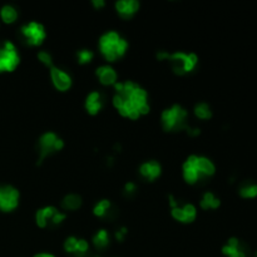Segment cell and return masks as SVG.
I'll return each mask as SVG.
<instances>
[{
  "mask_svg": "<svg viewBox=\"0 0 257 257\" xmlns=\"http://www.w3.org/2000/svg\"><path fill=\"white\" fill-rule=\"evenodd\" d=\"M171 216L181 223H192L197 217V207L191 202H181L171 208Z\"/></svg>",
  "mask_w": 257,
  "mask_h": 257,
  "instance_id": "cell-12",
  "label": "cell"
},
{
  "mask_svg": "<svg viewBox=\"0 0 257 257\" xmlns=\"http://www.w3.org/2000/svg\"><path fill=\"white\" fill-rule=\"evenodd\" d=\"M93 58H94V51H92V49L83 48L77 51V60H78V63H79L80 65L91 63L92 60H93Z\"/></svg>",
  "mask_w": 257,
  "mask_h": 257,
  "instance_id": "cell-26",
  "label": "cell"
},
{
  "mask_svg": "<svg viewBox=\"0 0 257 257\" xmlns=\"http://www.w3.org/2000/svg\"><path fill=\"white\" fill-rule=\"evenodd\" d=\"M98 49L108 63H113L127 53L128 40L117 30H105L98 39Z\"/></svg>",
  "mask_w": 257,
  "mask_h": 257,
  "instance_id": "cell-3",
  "label": "cell"
},
{
  "mask_svg": "<svg viewBox=\"0 0 257 257\" xmlns=\"http://www.w3.org/2000/svg\"><path fill=\"white\" fill-rule=\"evenodd\" d=\"M198 55L193 51H177L170 53L168 55V64H170L171 69L178 76H184V74L192 73L198 65Z\"/></svg>",
  "mask_w": 257,
  "mask_h": 257,
  "instance_id": "cell-6",
  "label": "cell"
},
{
  "mask_svg": "<svg viewBox=\"0 0 257 257\" xmlns=\"http://www.w3.org/2000/svg\"><path fill=\"white\" fill-rule=\"evenodd\" d=\"M37 58L38 60H39L42 64L46 65V67H49V68H51V67H53L54 65L53 55H51V51H48L47 49H40V51L37 53Z\"/></svg>",
  "mask_w": 257,
  "mask_h": 257,
  "instance_id": "cell-27",
  "label": "cell"
},
{
  "mask_svg": "<svg viewBox=\"0 0 257 257\" xmlns=\"http://www.w3.org/2000/svg\"><path fill=\"white\" fill-rule=\"evenodd\" d=\"M20 64V54L12 40L0 43V73L13 72Z\"/></svg>",
  "mask_w": 257,
  "mask_h": 257,
  "instance_id": "cell-8",
  "label": "cell"
},
{
  "mask_svg": "<svg viewBox=\"0 0 257 257\" xmlns=\"http://www.w3.org/2000/svg\"><path fill=\"white\" fill-rule=\"evenodd\" d=\"M216 172L213 161L202 154H189L182 163V177L188 184H197Z\"/></svg>",
  "mask_w": 257,
  "mask_h": 257,
  "instance_id": "cell-2",
  "label": "cell"
},
{
  "mask_svg": "<svg viewBox=\"0 0 257 257\" xmlns=\"http://www.w3.org/2000/svg\"><path fill=\"white\" fill-rule=\"evenodd\" d=\"M138 172L143 180L148 182L155 181L162 175V164L155 159H148L139 164Z\"/></svg>",
  "mask_w": 257,
  "mask_h": 257,
  "instance_id": "cell-14",
  "label": "cell"
},
{
  "mask_svg": "<svg viewBox=\"0 0 257 257\" xmlns=\"http://www.w3.org/2000/svg\"><path fill=\"white\" fill-rule=\"evenodd\" d=\"M168 55H170V51H158L157 53H155V57H157V59L161 60V62L168 59Z\"/></svg>",
  "mask_w": 257,
  "mask_h": 257,
  "instance_id": "cell-31",
  "label": "cell"
},
{
  "mask_svg": "<svg viewBox=\"0 0 257 257\" xmlns=\"http://www.w3.org/2000/svg\"><path fill=\"white\" fill-rule=\"evenodd\" d=\"M114 8L118 15L123 19H130L141 8L138 0H117Z\"/></svg>",
  "mask_w": 257,
  "mask_h": 257,
  "instance_id": "cell-17",
  "label": "cell"
},
{
  "mask_svg": "<svg viewBox=\"0 0 257 257\" xmlns=\"http://www.w3.org/2000/svg\"><path fill=\"white\" fill-rule=\"evenodd\" d=\"M96 76L99 83L103 85H114L118 82V73L110 64H102L97 67Z\"/></svg>",
  "mask_w": 257,
  "mask_h": 257,
  "instance_id": "cell-18",
  "label": "cell"
},
{
  "mask_svg": "<svg viewBox=\"0 0 257 257\" xmlns=\"http://www.w3.org/2000/svg\"><path fill=\"white\" fill-rule=\"evenodd\" d=\"M20 192L12 184L0 186V211L12 212L19 206Z\"/></svg>",
  "mask_w": 257,
  "mask_h": 257,
  "instance_id": "cell-11",
  "label": "cell"
},
{
  "mask_svg": "<svg viewBox=\"0 0 257 257\" xmlns=\"http://www.w3.org/2000/svg\"><path fill=\"white\" fill-rule=\"evenodd\" d=\"M91 257H103V256H102V255L97 254V255H91Z\"/></svg>",
  "mask_w": 257,
  "mask_h": 257,
  "instance_id": "cell-34",
  "label": "cell"
},
{
  "mask_svg": "<svg viewBox=\"0 0 257 257\" xmlns=\"http://www.w3.org/2000/svg\"><path fill=\"white\" fill-rule=\"evenodd\" d=\"M33 257H57V256L51 254V252H39V254H35Z\"/></svg>",
  "mask_w": 257,
  "mask_h": 257,
  "instance_id": "cell-33",
  "label": "cell"
},
{
  "mask_svg": "<svg viewBox=\"0 0 257 257\" xmlns=\"http://www.w3.org/2000/svg\"><path fill=\"white\" fill-rule=\"evenodd\" d=\"M193 113H195L196 118L201 119V121H208L213 116V110L208 103L198 102L193 107Z\"/></svg>",
  "mask_w": 257,
  "mask_h": 257,
  "instance_id": "cell-23",
  "label": "cell"
},
{
  "mask_svg": "<svg viewBox=\"0 0 257 257\" xmlns=\"http://www.w3.org/2000/svg\"><path fill=\"white\" fill-rule=\"evenodd\" d=\"M49 76H51V83L54 88L59 92L69 91L73 85V78L65 69L53 65L49 68Z\"/></svg>",
  "mask_w": 257,
  "mask_h": 257,
  "instance_id": "cell-13",
  "label": "cell"
},
{
  "mask_svg": "<svg viewBox=\"0 0 257 257\" xmlns=\"http://www.w3.org/2000/svg\"><path fill=\"white\" fill-rule=\"evenodd\" d=\"M63 249L73 257H91V245L85 238L68 236L63 243Z\"/></svg>",
  "mask_w": 257,
  "mask_h": 257,
  "instance_id": "cell-10",
  "label": "cell"
},
{
  "mask_svg": "<svg viewBox=\"0 0 257 257\" xmlns=\"http://www.w3.org/2000/svg\"><path fill=\"white\" fill-rule=\"evenodd\" d=\"M92 4L96 9H102L105 6V1L104 0H92Z\"/></svg>",
  "mask_w": 257,
  "mask_h": 257,
  "instance_id": "cell-32",
  "label": "cell"
},
{
  "mask_svg": "<svg viewBox=\"0 0 257 257\" xmlns=\"http://www.w3.org/2000/svg\"><path fill=\"white\" fill-rule=\"evenodd\" d=\"M20 35L30 47H40L47 38L46 26L37 20H30L20 26Z\"/></svg>",
  "mask_w": 257,
  "mask_h": 257,
  "instance_id": "cell-9",
  "label": "cell"
},
{
  "mask_svg": "<svg viewBox=\"0 0 257 257\" xmlns=\"http://www.w3.org/2000/svg\"><path fill=\"white\" fill-rule=\"evenodd\" d=\"M238 193L242 198H255L257 197V184L256 183H245L240 187Z\"/></svg>",
  "mask_w": 257,
  "mask_h": 257,
  "instance_id": "cell-25",
  "label": "cell"
},
{
  "mask_svg": "<svg viewBox=\"0 0 257 257\" xmlns=\"http://www.w3.org/2000/svg\"><path fill=\"white\" fill-rule=\"evenodd\" d=\"M105 98L99 91H92L84 99V108L91 116H97L104 108Z\"/></svg>",
  "mask_w": 257,
  "mask_h": 257,
  "instance_id": "cell-15",
  "label": "cell"
},
{
  "mask_svg": "<svg viewBox=\"0 0 257 257\" xmlns=\"http://www.w3.org/2000/svg\"><path fill=\"white\" fill-rule=\"evenodd\" d=\"M161 126L166 132H181L189 126L188 110L183 105L175 103L162 110Z\"/></svg>",
  "mask_w": 257,
  "mask_h": 257,
  "instance_id": "cell-4",
  "label": "cell"
},
{
  "mask_svg": "<svg viewBox=\"0 0 257 257\" xmlns=\"http://www.w3.org/2000/svg\"><path fill=\"white\" fill-rule=\"evenodd\" d=\"M83 205L82 196L78 193H68L60 201V206L63 211H77Z\"/></svg>",
  "mask_w": 257,
  "mask_h": 257,
  "instance_id": "cell-21",
  "label": "cell"
},
{
  "mask_svg": "<svg viewBox=\"0 0 257 257\" xmlns=\"http://www.w3.org/2000/svg\"><path fill=\"white\" fill-rule=\"evenodd\" d=\"M35 223L40 229H55L60 226L67 218V213L58 207L49 205V206L40 207L35 211Z\"/></svg>",
  "mask_w": 257,
  "mask_h": 257,
  "instance_id": "cell-7",
  "label": "cell"
},
{
  "mask_svg": "<svg viewBox=\"0 0 257 257\" xmlns=\"http://www.w3.org/2000/svg\"><path fill=\"white\" fill-rule=\"evenodd\" d=\"M0 18L3 19L4 23L12 24L18 19V10L12 4H5L0 9Z\"/></svg>",
  "mask_w": 257,
  "mask_h": 257,
  "instance_id": "cell-24",
  "label": "cell"
},
{
  "mask_svg": "<svg viewBox=\"0 0 257 257\" xmlns=\"http://www.w3.org/2000/svg\"><path fill=\"white\" fill-rule=\"evenodd\" d=\"M221 251L226 257H247V249L237 237H230Z\"/></svg>",
  "mask_w": 257,
  "mask_h": 257,
  "instance_id": "cell-19",
  "label": "cell"
},
{
  "mask_svg": "<svg viewBox=\"0 0 257 257\" xmlns=\"http://www.w3.org/2000/svg\"><path fill=\"white\" fill-rule=\"evenodd\" d=\"M92 211L96 217L103 218V220H114L117 216L116 207L112 204V201L107 200V198L97 201Z\"/></svg>",
  "mask_w": 257,
  "mask_h": 257,
  "instance_id": "cell-16",
  "label": "cell"
},
{
  "mask_svg": "<svg viewBox=\"0 0 257 257\" xmlns=\"http://www.w3.org/2000/svg\"><path fill=\"white\" fill-rule=\"evenodd\" d=\"M127 233H128L127 227L121 226L119 229H117L116 232H114V238H116L117 241H119V242H123L126 238V236H127Z\"/></svg>",
  "mask_w": 257,
  "mask_h": 257,
  "instance_id": "cell-29",
  "label": "cell"
},
{
  "mask_svg": "<svg viewBox=\"0 0 257 257\" xmlns=\"http://www.w3.org/2000/svg\"><path fill=\"white\" fill-rule=\"evenodd\" d=\"M64 148V141L59 134L53 130H47L42 133L37 141V164H42L44 159L51 157L54 153H58Z\"/></svg>",
  "mask_w": 257,
  "mask_h": 257,
  "instance_id": "cell-5",
  "label": "cell"
},
{
  "mask_svg": "<svg viewBox=\"0 0 257 257\" xmlns=\"http://www.w3.org/2000/svg\"><path fill=\"white\" fill-rule=\"evenodd\" d=\"M186 133L188 134L189 137H197L201 134V129L198 127H195V126L189 125L188 127H187Z\"/></svg>",
  "mask_w": 257,
  "mask_h": 257,
  "instance_id": "cell-30",
  "label": "cell"
},
{
  "mask_svg": "<svg viewBox=\"0 0 257 257\" xmlns=\"http://www.w3.org/2000/svg\"><path fill=\"white\" fill-rule=\"evenodd\" d=\"M92 243H93L94 249L98 251H103L109 246L110 243V234L108 230L99 229L92 236Z\"/></svg>",
  "mask_w": 257,
  "mask_h": 257,
  "instance_id": "cell-20",
  "label": "cell"
},
{
  "mask_svg": "<svg viewBox=\"0 0 257 257\" xmlns=\"http://www.w3.org/2000/svg\"><path fill=\"white\" fill-rule=\"evenodd\" d=\"M113 87L112 103L122 117L136 121L150 113L148 93L139 83L134 80H125L117 82Z\"/></svg>",
  "mask_w": 257,
  "mask_h": 257,
  "instance_id": "cell-1",
  "label": "cell"
},
{
  "mask_svg": "<svg viewBox=\"0 0 257 257\" xmlns=\"http://www.w3.org/2000/svg\"><path fill=\"white\" fill-rule=\"evenodd\" d=\"M137 192V184L132 181L126 182L125 186H123V193L127 196H132Z\"/></svg>",
  "mask_w": 257,
  "mask_h": 257,
  "instance_id": "cell-28",
  "label": "cell"
},
{
  "mask_svg": "<svg viewBox=\"0 0 257 257\" xmlns=\"http://www.w3.org/2000/svg\"><path fill=\"white\" fill-rule=\"evenodd\" d=\"M255 256H256V257H257V251H256V254H255Z\"/></svg>",
  "mask_w": 257,
  "mask_h": 257,
  "instance_id": "cell-35",
  "label": "cell"
},
{
  "mask_svg": "<svg viewBox=\"0 0 257 257\" xmlns=\"http://www.w3.org/2000/svg\"><path fill=\"white\" fill-rule=\"evenodd\" d=\"M221 206V200L211 191L202 193L200 198V207L202 209H217Z\"/></svg>",
  "mask_w": 257,
  "mask_h": 257,
  "instance_id": "cell-22",
  "label": "cell"
}]
</instances>
